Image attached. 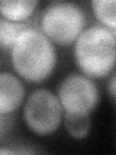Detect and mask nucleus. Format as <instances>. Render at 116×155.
I'll return each instance as SVG.
<instances>
[{"label": "nucleus", "mask_w": 116, "mask_h": 155, "mask_svg": "<svg viewBox=\"0 0 116 155\" xmlns=\"http://www.w3.org/2000/svg\"><path fill=\"white\" fill-rule=\"evenodd\" d=\"M10 57L18 76L31 84L47 81L57 64L54 44L38 27L29 28L21 34L10 51Z\"/></svg>", "instance_id": "1"}, {"label": "nucleus", "mask_w": 116, "mask_h": 155, "mask_svg": "<svg viewBox=\"0 0 116 155\" xmlns=\"http://www.w3.org/2000/svg\"><path fill=\"white\" fill-rule=\"evenodd\" d=\"M74 57L81 73L90 79H102L113 72L116 30L101 24L85 28L74 43Z\"/></svg>", "instance_id": "2"}, {"label": "nucleus", "mask_w": 116, "mask_h": 155, "mask_svg": "<svg viewBox=\"0 0 116 155\" xmlns=\"http://www.w3.org/2000/svg\"><path fill=\"white\" fill-rule=\"evenodd\" d=\"M38 28L58 46L74 44L86 26V15L79 5L57 1L48 4L38 19Z\"/></svg>", "instance_id": "3"}, {"label": "nucleus", "mask_w": 116, "mask_h": 155, "mask_svg": "<svg viewBox=\"0 0 116 155\" xmlns=\"http://www.w3.org/2000/svg\"><path fill=\"white\" fill-rule=\"evenodd\" d=\"M64 110L57 95L47 88L33 90L23 107L28 129L38 136H48L60 127Z\"/></svg>", "instance_id": "4"}, {"label": "nucleus", "mask_w": 116, "mask_h": 155, "mask_svg": "<svg viewBox=\"0 0 116 155\" xmlns=\"http://www.w3.org/2000/svg\"><path fill=\"white\" fill-rule=\"evenodd\" d=\"M57 97L64 113L90 115L98 106L100 92L92 79L83 74L72 73L60 82Z\"/></svg>", "instance_id": "5"}, {"label": "nucleus", "mask_w": 116, "mask_h": 155, "mask_svg": "<svg viewBox=\"0 0 116 155\" xmlns=\"http://www.w3.org/2000/svg\"><path fill=\"white\" fill-rule=\"evenodd\" d=\"M25 93V86L18 76L0 72V114H14L22 105Z\"/></svg>", "instance_id": "6"}, {"label": "nucleus", "mask_w": 116, "mask_h": 155, "mask_svg": "<svg viewBox=\"0 0 116 155\" xmlns=\"http://www.w3.org/2000/svg\"><path fill=\"white\" fill-rule=\"evenodd\" d=\"M39 5L35 0H0V16L16 22L30 21Z\"/></svg>", "instance_id": "7"}, {"label": "nucleus", "mask_w": 116, "mask_h": 155, "mask_svg": "<svg viewBox=\"0 0 116 155\" xmlns=\"http://www.w3.org/2000/svg\"><path fill=\"white\" fill-rule=\"evenodd\" d=\"M32 27H38V22L34 19L16 22L0 16V51L10 52L21 34Z\"/></svg>", "instance_id": "8"}, {"label": "nucleus", "mask_w": 116, "mask_h": 155, "mask_svg": "<svg viewBox=\"0 0 116 155\" xmlns=\"http://www.w3.org/2000/svg\"><path fill=\"white\" fill-rule=\"evenodd\" d=\"M63 121H64L67 132L74 139L82 140L86 138L90 132V115L71 114L64 113L63 114Z\"/></svg>", "instance_id": "9"}, {"label": "nucleus", "mask_w": 116, "mask_h": 155, "mask_svg": "<svg viewBox=\"0 0 116 155\" xmlns=\"http://www.w3.org/2000/svg\"><path fill=\"white\" fill-rule=\"evenodd\" d=\"M91 7L101 25L116 30V2L114 0H93Z\"/></svg>", "instance_id": "10"}, {"label": "nucleus", "mask_w": 116, "mask_h": 155, "mask_svg": "<svg viewBox=\"0 0 116 155\" xmlns=\"http://www.w3.org/2000/svg\"><path fill=\"white\" fill-rule=\"evenodd\" d=\"M14 117L12 114H0V143L6 140L14 127Z\"/></svg>", "instance_id": "11"}, {"label": "nucleus", "mask_w": 116, "mask_h": 155, "mask_svg": "<svg viewBox=\"0 0 116 155\" xmlns=\"http://www.w3.org/2000/svg\"><path fill=\"white\" fill-rule=\"evenodd\" d=\"M108 91H109V94L111 96L112 100H115V97H116V76H115V73H113L112 76H111L110 80L108 81Z\"/></svg>", "instance_id": "12"}]
</instances>
